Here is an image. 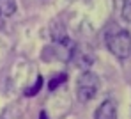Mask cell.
<instances>
[{"mask_svg": "<svg viewBox=\"0 0 131 119\" xmlns=\"http://www.w3.org/2000/svg\"><path fill=\"white\" fill-rule=\"evenodd\" d=\"M41 85H43V76H37V84H36V87H32V89H27V91H25V94H27V96L36 94V93L41 89Z\"/></svg>", "mask_w": 131, "mask_h": 119, "instance_id": "cell-8", "label": "cell"}, {"mask_svg": "<svg viewBox=\"0 0 131 119\" xmlns=\"http://www.w3.org/2000/svg\"><path fill=\"white\" fill-rule=\"evenodd\" d=\"M97 89H99V76L94 71L87 70L80 75V78L76 82V94H78L80 101H83V103L90 101L96 96Z\"/></svg>", "mask_w": 131, "mask_h": 119, "instance_id": "cell-2", "label": "cell"}, {"mask_svg": "<svg viewBox=\"0 0 131 119\" xmlns=\"http://www.w3.org/2000/svg\"><path fill=\"white\" fill-rule=\"evenodd\" d=\"M96 119H117V107L112 100L103 101L97 110H96Z\"/></svg>", "mask_w": 131, "mask_h": 119, "instance_id": "cell-3", "label": "cell"}, {"mask_svg": "<svg viewBox=\"0 0 131 119\" xmlns=\"http://www.w3.org/2000/svg\"><path fill=\"white\" fill-rule=\"evenodd\" d=\"M2 27H4V18L0 16V28H2Z\"/></svg>", "mask_w": 131, "mask_h": 119, "instance_id": "cell-10", "label": "cell"}, {"mask_svg": "<svg viewBox=\"0 0 131 119\" xmlns=\"http://www.w3.org/2000/svg\"><path fill=\"white\" fill-rule=\"evenodd\" d=\"M64 80H66V75H64V73H62V75H59V76H55V78H51V80L48 82V89H51V91H53V89H57Z\"/></svg>", "mask_w": 131, "mask_h": 119, "instance_id": "cell-7", "label": "cell"}, {"mask_svg": "<svg viewBox=\"0 0 131 119\" xmlns=\"http://www.w3.org/2000/svg\"><path fill=\"white\" fill-rule=\"evenodd\" d=\"M122 18L131 23V0H124V4H122Z\"/></svg>", "mask_w": 131, "mask_h": 119, "instance_id": "cell-6", "label": "cell"}, {"mask_svg": "<svg viewBox=\"0 0 131 119\" xmlns=\"http://www.w3.org/2000/svg\"><path fill=\"white\" fill-rule=\"evenodd\" d=\"M16 13V0H0V16L7 18Z\"/></svg>", "mask_w": 131, "mask_h": 119, "instance_id": "cell-4", "label": "cell"}, {"mask_svg": "<svg viewBox=\"0 0 131 119\" xmlns=\"http://www.w3.org/2000/svg\"><path fill=\"white\" fill-rule=\"evenodd\" d=\"M39 119H48V117H46V112H44V110L39 114Z\"/></svg>", "mask_w": 131, "mask_h": 119, "instance_id": "cell-9", "label": "cell"}, {"mask_svg": "<svg viewBox=\"0 0 131 119\" xmlns=\"http://www.w3.org/2000/svg\"><path fill=\"white\" fill-rule=\"evenodd\" d=\"M50 36H51V39H53V43H60V41H64L66 37V28L62 23H53V27L50 28Z\"/></svg>", "mask_w": 131, "mask_h": 119, "instance_id": "cell-5", "label": "cell"}, {"mask_svg": "<svg viewBox=\"0 0 131 119\" xmlns=\"http://www.w3.org/2000/svg\"><path fill=\"white\" fill-rule=\"evenodd\" d=\"M0 119H5V117H0Z\"/></svg>", "mask_w": 131, "mask_h": 119, "instance_id": "cell-11", "label": "cell"}, {"mask_svg": "<svg viewBox=\"0 0 131 119\" xmlns=\"http://www.w3.org/2000/svg\"><path fill=\"white\" fill-rule=\"evenodd\" d=\"M106 46L117 59H128L131 55V34L122 28H108Z\"/></svg>", "mask_w": 131, "mask_h": 119, "instance_id": "cell-1", "label": "cell"}]
</instances>
